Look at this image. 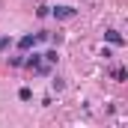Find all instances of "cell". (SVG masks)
Returning <instances> with one entry per match:
<instances>
[{"label":"cell","instance_id":"8992f818","mask_svg":"<svg viewBox=\"0 0 128 128\" xmlns=\"http://www.w3.org/2000/svg\"><path fill=\"white\" fill-rule=\"evenodd\" d=\"M3 48H9V36H0V51Z\"/></svg>","mask_w":128,"mask_h":128},{"label":"cell","instance_id":"7a4b0ae2","mask_svg":"<svg viewBox=\"0 0 128 128\" xmlns=\"http://www.w3.org/2000/svg\"><path fill=\"white\" fill-rule=\"evenodd\" d=\"M36 45H39V42H36V36H33V33H27V36H21V39H18V48H21V51H30V48H36Z\"/></svg>","mask_w":128,"mask_h":128},{"label":"cell","instance_id":"3957f363","mask_svg":"<svg viewBox=\"0 0 128 128\" xmlns=\"http://www.w3.org/2000/svg\"><path fill=\"white\" fill-rule=\"evenodd\" d=\"M104 39H107L110 45H116V48L125 45V39H122V33H119V30H107V33H104Z\"/></svg>","mask_w":128,"mask_h":128},{"label":"cell","instance_id":"6da1fadb","mask_svg":"<svg viewBox=\"0 0 128 128\" xmlns=\"http://www.w3.org/2000/svg\"><path fill=\"white\" fill-rule=\"evenodd\" d=\"M51 15H54V18H60V21H66V18H74V15H78V9H74V6H54V9H51Z\"/></svg>","mask_w":128,"mask_h":128},{"label":"cell","instance_id":"277c9868","mask_svg":"<svg viewBox=\"0 0 128 128\" xmlns=\"http://www.w3.org/2000/svg\"><path fill=\"white\" fill-rule=\"evenodd\" d=\"M18 98H21V101H30V98H33V90H30V86H21V90H18Z\"/></svg>","mask_w":128,"mask_h":128},{"label":"cell","instance_id":"5b68a950","mask_svg":"<svg viewBox=\"0 0 128 128\" xmlns=\"http://www.w3.org/2000/svg\"><path fill=\"white\" fill-rule=\"evenodd\" d=\"M113 78H116V80H119V84H122V80H125L128 74H125V68H116V72H113Z\"/></svg>","mask_w":128,"mask_h":128}]
</instances>
